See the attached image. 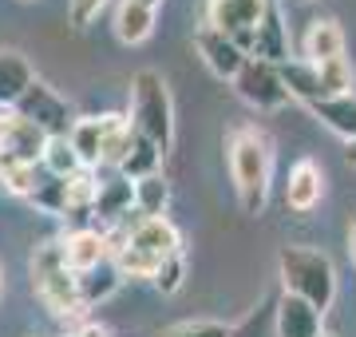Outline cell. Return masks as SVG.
Listing matches in <instances>:
<instances>
[{
  "mask_svg": "<svg viewBox=\"0 0 356 337\" xmlns=\"http://www.w3.org/2000/svg\"><path fill=\"white\" fill-rule=\"evenodd\" d=\"M226 159H229V179L238 191L245 214H261L269 198V179H273V143L261 127L245 123L229 135L226 143Z\"/></svg>",
  "mask_w": 356,
  "mask_h": 337,
  "instance_id": "cell-1",
  "label": "cell"
},
{
  "mask_svg": "<svg viewBox=\"0 0 356 337\" xmlns=\"http://www.w3.org/2000/svg\"><path fill=\"white\" fill-rule=\"evenodd\" d=\"M32 290L56 318H79L83 313L79 274L64 258V238H48L32 250Z\"/></svg>",
  "mask_w": 356,
  "mask_h": 337,
  "instance_id": "cell-2",
  "label": "cell"
},
{
  "mask_svg": "<svg viewBox=\"0 0 356 337\" xmlns=\"http://www.w3.org/2000/svg\"><path fill=\"white\" fill-rule=\"evenodd\" d=\"M131 127L170 151L175 143V104H170V88H166L163 72L143 68L131 79Z\"/></svg>",
  "mask_w": 356,
  "mask_h": 337,
  "instance_id": "cell-3",
  "label": "cell"
},
{
  "mask_svg": "<svg viewBox=\"0 0 356 337\" xmlns=\"http://www.w3.org/2000/svg\"><path fill=\"white\" fill-rule=\"evenodd\" d=\"M277 270H281L285 294L313 301L321 313L332 306V298H337V270H332L329 254L309 250V246H285L277 254Z\"/></svg>",
  "mask_w": 356,
  "mask_h": 337,
  "instance_id": "cell-4",
  "label": "cell"
},
{
  "mask_svg": "<svg viewBox=\"0 0 356 337\" xmlns=\"http://www.w3.org/2000/svg\"><path fill=\"white\" fill-rule=\"evenodd\" d=\"M234 91H238L242 104L257 107V111H277V107H285L293 100L285 79H281V68L269 64V60H257V56L245 60V68L234 79Z\"/></svg>",
  "mask_w": 356,
  "mask_h": 337,
  "instance_id": "cell-5",
  "label": "cell"
},
{
  "mask_svg": "<svg viewBox=\"0 0 356 337\" xmlns=\"http://www.w3.org/2000/svg\"><path fill=\"white\" fill-rule=\"evenodd\" d=\"M16 111H20L24 119H32L48 139H56V135H72L76 123H79V119L72 116V107H67L64 95H56V88H48L40 76L32 79V88L24 91V100L16 104Z\"/></svg>",
  "mask_w": 356,
  "mask_h": 337,
  "instance_id": "cell-6",
  "label": "cell"
},
{
  "mask_svg": "<svg viewBox=\"0 0 356 337\" xmlns=\"http://www.w3.org/2000/svg\"><path fill=\"white\" fill-rule=\"evenodd\" d=\"M194 48H198V56H202V64L214 72L218 79H238V72L245 68V60L250 56H242V48L234 44V36H226V32H218V28L202 24L198 32H194Z\"/></svg>",
  "mask_w": 356,
  "mask_h": 337,
  "instance_id": "cell-7",
  "label": "cell"
},
{
  "mask_svg": "<svg viewBox=\"0 0 356 337\" xmlns=\"http://www.w3.org/2000/svg\"><path fill=\"white\" fill-rule=\"evenodd\" d=\"M269 8H273L269 0H210L206 4V24L226 32V36H238L245 28L261 24Z\"/></svg>",
  "mask_w": 356,
  "mask_h": 337,
  "instance_id": "cell-8",
  "label": "cell"
},
{
  "mask_svg": "<svg viewBox=\"0 0 356 337\" xmlns=\"http://www.w3.org/2000/svg\"><path fill=\"white\" fill-rule=\"evenodd\" d=\"M325 313L313 301L297 298V294H281L277 310H273V329L277 337H321L325 334Z\"/></svg>",
  "mask_w": 356,
  "mask_h": 337,
  "instance_id": "cell-9",
  "label": "cell"
},
{
  "mask_svg": "<svg viewBox=\"0 0 356 337\" xmlns=\"http://www.w3.org/2000/svg\"><path fill=\"white\" fill-rule=\"evenodd\" d=\"M64 258L76 274H91L111 262V246H107V234L95 226H79V230L64 234Z\"/></svg>",
  "mask_w": 356,
  "mask_h": 337,
  "instance_id": "cell-10",
  "label": "cell"
},
{
  "mask_svg": "<svg viewBox=\"0 0 356 337\" xmlns=\"http://www.w3.org/2000/svg\"><path fill=\"white\" fill-rule=\"evenodd\" d=\"M321 195H325V171L317 167V159H297L285 182V207L309 214L321 203Z\"/></svg>",
  "mask_w": 356,
  "mask_h": 337,
  "instance_id": "cell-11",
  "label": "cell"
},
{
  "mask_svg": "<svg viewBox=\"0 0 356 337\" xmlns=\"http://www.w3.org/2000/svg\"><path fill=\"white\" fill-rule=\"evenodd\" d=\"M131 246L147 250L154 258H170V254H182V234L170 219H139L131 226Z\"/></svg>",
  "mask_w": 356,
  "mask_h": 337,
  "instance_id": "cell-12",
  "label": "cell"
},
{
  "mask_svg": "<svg viewBox=\"0 0 356 337\" xmlns=\"http://www.w3.org/2000/svg\"><path fill=\"white\" fill-rule=\"evenodd\" d=\"M135 207V182L115 175L99 187V198H95V230H107V226H119V222L131 214Z\"/></svg>",
  "mask_w": 356,
  "mask_h": 337,
  "instance_id": "cell-13",
  "label": "cell"
},
{
  "mask_svg": "<svg viewBox=\"0 0 356 337\" xmlns=\"http://www.w3.org/2000/svg\"><path fill=\"white\" fill-rule=\"evenodd\" d=\"M32 64H28L24 52L16 48H0V107H16L24 100V91L32 88Z\"/></svg>",
  "mask_w": 356,
  "mask_h": 337,
  "instance_id": "cell-14",
  "label": "cell"
},
{
  "mask_svg": "<svg viewBox=\"0 0 356 337\" xmlns=\"http://www.w3.org/2000/svg\"><path fill=\"white\" fill-rule=\"evenodd\" d=\"M301 56L309 64H329L337 56H344V32L337 20H313L301 36Z\"/></svg>",
  "mask_w": 356,
  "mask_h": 337,
  "instance_id": "cell-15",
  "label": "cell"
},
{
  "mask_svg": "<svg viewBox=\"0 0 356 337\" xmlns=\"http://www.w3.org/2000/svg\"><path fill=\"white\" fill-rule=\"evenodd\" d=\"M281 79H285V88H289L293 100H301V104H321L325 100V88H321V72L317 64H309V60H289V64H281Z\"/></svg>",
  "mask_w": 356,
  "mask_h": 337,
  "instance_id": "cell-16",
  "label": "cell"
},
{
  "mask_svg": "<svg viewBox=\"0 0 356 337\" xmlns=\"http://www.w3.org/2000/svg\"><path fill=\"white\" fill-rule=\"evenodd\" d=\"M257 60H269V64H289V32L281 24V13L269 8L266 20L257 24Z\"/></svg>",
  "mask_w": 356,
  "mask_h": 337,
  "instance_id": "cell-17",
  "label": "cell"
},
{
  "mask_svg": "<svg viewBox=\"0 0 356 337\" xmlns=\"http://www.w3.org/2000/svg\"><path fill=\"white\" fill-rule=\"evenodd\" d=\"M103 159H99V167H123L131 155V143H135V127H131V119L123 116H103Z\"/></svg>",
  "mask_w": 356,
  "mask_h": 337,
  "instance_id": "cell-18",
  "label": "cell"
},
{
  "mask_svg": "<svg viewBox=\"0 0 356 337\" xmlns=\"http://www.w3.org/2000/svg\"><path fill=\"white\" fill-rule=\"evenodd\" d=\"M151 32H154V8L123 0L119 13H115V36L123 44H143V40H151Z\"/></svg>",
  "mask_w": 356,
  "mask_h": 337,
  "instance_id": "cell-19",
  "label": "cell"
},
{
  "mask_svg": "<svg viewBox=\"0 0 356 337\" xmlns=\"http://www.w3.org/2000/svg\"><path fill=\"white\" fill-rule=\"evenodd\" d=\"M163 147L159 143H151L147 135H139L135 131V143H131V155H127V163L119 167V175L123 179H131V182H139V179H151V175H159V163H163Z\"/></svg>",
  "mask_w": 356,
  "mask_h": 337,
  "instance_id": "cell-20",
  "label": "cell"
},
{
  "mask_svg": "<svg viewBox=\"0 0 356 337\" xmlns=\"http://www.w3.org/2000/svg\"><path fill=\"white\" fill-rule=\"evenodd\" d=\"M309 111H313L329 131H337V135H344V139H356V95L321 100V104H313Z\"/></svg>",
  "mask_w": 356,
  "mask_h": 337,
  "instance_id": "cell-21",
  "label": "cell"
},
{
  "mask_svg": "<svg viewBox=\"0 0 356 337\" xmlns=\"http://www.w3.org/2000/svg\"><path fill=\"white\" fill-rule=\"evenodd\" d=\"M40 163L48 167L51 179H72V175H79V171H83V159H79V151L72 147V135H56V139H48L44 159H40Z\"/></svg>",
  "mask_w": 356,
  "mask_h": 337,
  "instance_id": "cell-22",
  "label": "cell"
},
{
  "mask_svg": "<svg viewBox=\"0 0 356 337\" xmlns=\"http://www.w3.org/2000/svg\"><path fill=\"white\" fill-rule=\"evenodd\" d=\"M64 187H67V214H76V219H83V214H95V198H99V187H103V182L91 175V167H83L79 175L64 179Z\"/></svg>",
  "mask_w": 356,
  "mask_h": 337,
  "instance_id": "cell-23",
  "label": "cell"
},
{
  "mask_svg": "<svg viewBox=\"0 0 356 337\" xmlns=\"http://www.w3.org/2000/svg\"><path fill=\"white\" fill-rule=\"evenodd\" d=\"M166 207H170V182L163 175H151V179L135 182V210L143 219H163Z\"/></svg>",
  "mask_w": 356,
  "mask_h": 337,
  "instance_id": "cell-24",
  "label": "cell"
},
{
  "mask_svg": "<svg viewBox=\"0 0 356 337\" xmlns=\"http://www.w3.org/2000/svg\"><path fill=\"white\" fill-rule=\"evenodd\" d=\"M119 282H123V274L115 270V262H107V266H99V270L91 274H79V298H83V310H91L95 301H107L119 290Z\"/></svg>",
  "mask_w": 356,
  "mask_h": 337,
  "instance_id": "cell-25",
  "label": "cell"
},
{
  "mask_svg": "<svg viewBox=\"0 0 356 337\" xmlns=\"http://www.w3.org/2000/svg\"><path fill=\"white\" fill-rule=\"evenodd\" d=\"M103 116H88L79 119L76 131H72V147L79 151V159H83V167H99L103 159Z\"/></svg>",
  "mask_w": 356,
  "mask_h": 337,
  "instance_id": "cell-26",
  "label": "cell"
},
{
  "mask_svg": "<svg viewBox=\"0 0 356 337\" xmlns=\"http://www.w3.org/2000/svg\"><path fill=\"white\" fill-rule=\"evenodd\" d=\"M321 72V88H325V100H341V95H353V84H356V72H353V60L348 56H337L329 64H317Z\"/></svg>",
  "mask_w": 356,
  "mask_h": 337,
  "instance_id": "cell-27",
  "label": "cell"
},
{
  "mask_svg": "<svg viewBox=\"0 0 356 337\" xmlns=\"http://www.w3.org/2000/svg\"><path fill=\"white\" fill-rule=\"evenodd\" d=\"M159 266H163V258H154V254H147V250H139V246H131V242L115 254V270L123 274V278H151V282H154Z\"/></svg>",
  "mask_w": 356,
  "mask_h": 337,
  "instance_id": "cell-28",
  "label": "cell"
},
{
  "mask_svg": "<svg viewBox=\"0 0 356 337\" xmlns=\"http://www.w3.org/2000/svg\"><path fill=\"white\" fill-rule=\"evenodd\" d=\"M0 187L8 195H20V198H36V191L44 187L36 175V163H13V167L0 171Z\"/></svg>",
  "mask_w": 356,
  "mask_h": 337,
  "instance_id": "cell-29",
  "label": "cell"
},
{
  "mask_svg": "<svg viewBox=\"0 0 356 337\" xmlns=\"http://www.w3.org/2000/svg\"><path fill=\"white\" fill-rule=\"evenodd\" d=\"M154 337H234L226 322H210V318H194V322H175L166 329H154Z\"/></svg>",
  "mask_w": 356,
  "mask_h": 337,
  "instance_id": "cell-30",
  "label": "cell"
},
{
  "mask_svg": "<svg viewBox=\"0 0 356 337\" xmlns=\"http://www.w3.org/2000/svg\"><path fill=\"white\" fill-rule=\"evenodd\" d=\"M182 282H186V258H182V254L163 258V266H159V274H154V285H159L163 294H178Z\"/></svg>",
  "mask_w": 356,
  "mask_h": 337,
  "instance_id": "cell-31",
  "label": "cell"
},
{
  "mask_svg": "<svg viewBox=\"0 0 356 337\" xmlns=\"http://www.w3.org/2000/svg\"><path fill=\"white\" fill-rule=\"evenodd\" d=\"M103 4H107V0H67V16H72L76 28H88L91 20L103 13Z\"/></svg>",
  "mask_w": 356,
  "mask_h": 337,
  "instance_id": "cell-32",
  "label": "cell"
},
{
  "mask_svg": "<svg viewBox=\"0 0 356 337\" xmlns=\"http://www.w3.org/2000/svg\"><path fill=\"white\" fill-rule=\"evenodd\" d=\"M76 337H111V329L99 325V322H88V325H79L76 329Z\"/></svg>",
  "mask_w": 356,
  "mask_h": 337,
  "instance_id": "cell-33",
  "label": "cell"
},
{
  "mask_svg": "<svg viewBox=\"0 0 356 337\" xmlns=\"http://www.w3.org/2000/svg\"><path fill=\"white\" fill-rule=\"evenodd\" d=\"M348 254H353V266H356V222L348 226Z\"/></svg>",
  "mask_w": 356,
  "mask_h": 337,
  "instance_id": "cell-34",
  "label": "cell"
},
{
  "mask_svg": "<svg viewBox=\"0 0 356 337\" xmlns=\"http://www.w3.org/2000/svg\"><path fill=\"white\" fill-rule=\"evenodd\" d=\"M344 155H348V163L356 167V139H348V151H344Z\"/></svg>",
  "mask_w": 356,
  "mask_h": 337,
  "instance_id": "cell-35",
  "label": "cell"
},
{
  "mask_svg": "<svg viewBox=\"0 0 356 337\" xmlns=\"http://www.w3.org/2000/svg\"><path fill=\"white\" fill-rule=\"evenodd\" d=\"M135 4H147V8H159V4H163V0H135Z\"/></svg>",
  "mask_w": 356,
  "mask_h": 337,
  "instance_id": "cell-36",
  "label": "cell"
},
{
  "mask_svg": "<svg viewBox=\"0 0 356 337\" xmlns=\"http://www.w3.org/2000/svg\"><path fill=\"white\" fill-rule=\"evenodd\" d=\"M321 337H337V334H321Z\"/></svg>",
  "mask_w": 356,
  "mask_h": 337,
  "instance_id": "cell-37",
  "label": "cell"
}]
</instances>
